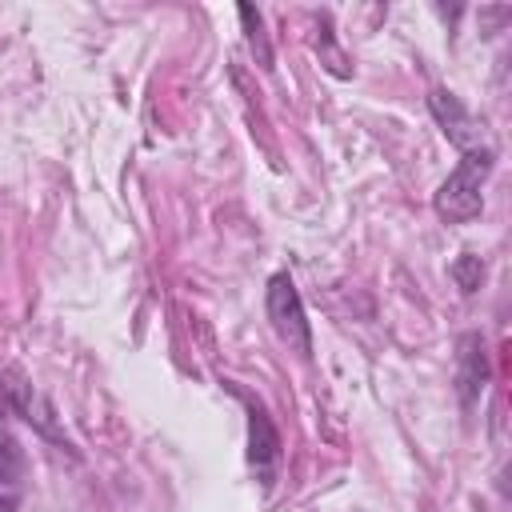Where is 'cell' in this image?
<instances>
[{
    "mask_svg": "<svg viewBox=\"0 0 512 512\" xmlns=\"http://www.w3.org/2000/svg\"><path fill=\"white\" fill-rule=\"evenodd\" d=\"M492 168V156L488 152H468L460 160V168L440 184L436 192V212L444 220H472L480 212V184Z\"/></svg>",
    "mask_w": 512,
    "mask_h": 512,
    "instance_id": "cell-1",
    "label": "cell"
},
{
    "mask_svg": "<svg viewBox=\"0 0 512 512\" xmlns=\"http://www.w3.org/2000/svg\"><path fill=\"white\" fill-rule=\"evenodd\" d=\"M268 312H272V320H276V332H280L284 340H292L300 352H308V324H304V312H300V300H296L288 276H276V280H272Z\"/></svg>",
    "mask_w": 512,
    "mask_h": 512,
    "instance_id": "cell-2",
    "label": "cell"
},
{
    "mask_svg": "<svg viewBox=\"0 0 512 512\" xmlns=\"http://www.w3.org/2000/svg\"><path fill=\"white\" fill-rule=\"evenodd\" d=\"M16 476H20V448H16V440L8 436V428L0 424V480L12 484Z\"/></svg>",
    "mask_w": 512,
    "mask_h": 512,
    "instance_id": "cell-3",
    "label": "cell"
},
{
    "mask_svg": "<svg viewBox=\"0 0 512 512\" xmlns=\"http://www.w3.org/2000/svg\"><path fill=\"white\" fill-rule=\"evenodd\" d=\"M480 276H484V268H480L472 256H464V260L456 264V280H460V288H464V292L480 288Z\"/></svg>",
    "mask_w": 512,
    "mask_h": 512,
    "instance_id": "cell-4",
    "label": "cell"
},
{
    "mask_svg": "<svg viewBox=\"0 0 512 512\" xmlns=\"http://www.w3.org/2000/svg\"><path fill=\"white\" fill-rule=\"evenodd\" d=\"M0 512H20V508H16V500H8V496H0Z\"/></svg>",
    "mask_w": 512,
    "mask_h": 512,
    "instance_id": "cell-5",
    "label": "cell"
}]
</instances>
